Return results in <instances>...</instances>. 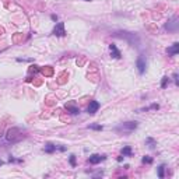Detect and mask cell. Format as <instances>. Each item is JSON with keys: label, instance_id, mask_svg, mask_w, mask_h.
Returning a JSON list of instances; mask_svg holds the SVG:
<instances>
[{"label": "cell", "instance_id": "7402d4cb", "mask_svg": "<svg viewBox=\"0 0 179 179\" xmlns=\"http://www.w3.org/2000/svg\"><path fill=\"white\" fill-rule=\"evenodd\" d=\"M50 18H52L53 21H57V16H55V14H52V16H50Z\"/></svg>", "mask_w": 179, "mask_h": 179}, {"label": "cell", "instance_id": "277c9868", "mask_svg": "<svg viewBox=\"0 0 179 179\" xmlns=\"http://www.w3.org/2000/svg\"><path fill=\"white\" fill-rule=\"evenodd\" d=\"M136 66H137V70H139V73H140V74H144V71H146V67H147V62H146V59H144V56H143V55H140V56L137 57Z\"/></svg>", "mask_w": 179, "mask_h": 179}, {"label": "cell", "instance_id": "5b68a950", "mask_svg": "<svg viewBox=\"0 0 179 179\" xmlns=\"http://www.w3.org/2000/svg\"><path fill=\"white\" fill-rule=\"evenodd\" d=\"M53 35L56 36H65L66 31H65V22H57L56 27L53 28Z\"/></svg>", "mask_w": 179, "mask_h": 179}, {"label": "cell", "instance_id": "d6986e66", "mask_svg": "<svg viewBox=\"0 0 179 179\" xmlns=\"http://www.w3.org/2000/svg\"><path fill=\"white\" fill-rule=\"evenodd\" d=\"M144 164H153V158L151 157H148V155H146V157H143V160H141Z\"/></svg>", "mask_w": 179, "mask_h": 179}, {"label": "cell", "instance_id": "603a6c76", "mask_svg": "<svg viewBox=\"0 0 179 179\" xmlns=\"http://www.w3.org/2000/svg\"><path fill=\"white\" fill-rule=\"evenodd\" d=\"M123 158H125V157H123V155H120V157H118V161H119V162H122V161H123Z\"/></svg>", "mask_w": 179, "mask_h": 179}, {"label": "cell", "instance_id": "ac0fdd59", "mask_svg": "<svg viewBox=\"0 0 179 179\" xmlns=\"http://www.w3.org/2000/svg\"><path fill=\"white\" fill-rule=\"evenodd\" d=\"M168 83H169V79H168L166 76H165V77H162V81H161V88H165Z\"/></svg>", "mask_w": 179, "mask_h": 179}, {"label": "cell", "instance_id": "e0dca14e", "mask_svg": "<svg viewBox=\"0 0 179 179\" xmlns=\"http://www.w3.org/2000/svg\"><path fill=\"white\" fill-rule=\"evenodd\" d=\"M88 129H91V130H102L104 127L101 125H88Z\"/></svg>", "mask_w": 179, "mask_h": 179}, {"label": "cell", "instance_id": "9c48e42d", "mask_svg": "<svg viewBox=\"0 0 179 179\" xmlns=\"http://www.w3.org/2000/svg\"><path fill=\"white\" fill-rule=\"evenodd\" d=\"M18 130H20V129H11V130H9V133H7V140H9V141H11V143L18 141L20 139H18V137H16V133Z\"/></svg>", "mask_w": 179, "mask_h": 179}, {"label": "cell", "instance_id": "44dd1931", "mask_svg": "<svg viewBox=\"0 0 179 179\" xmlns=\"http://www.w3.org/2000/svg\"><path fill=\"white\" fill-rule=\"evenodd\" d=\"M174 80H175V84H178V74L176 73L174 74Z\"/></svg>", "mask_w": 179, "mask_h": 179}, {"label": "cell", "instance_id": "ffe728a7", "mask_svg": "<svg viewBox=\"0 0 179 179\" xmlns=\"http://www.w3.org/2000/svg\"><path fill=\"white\" fill-rule=\"evenodd\" d=\"M70 165L76 166V155H70Z\"/></svg>", "mask_w": 179, "mask_h": 179}, {"label": "cell", "instance_id": "d4e9b609", "mask_svg": "<svg viewBox=\"0 0 179 179\" xmlns=\"http://www.w3.org/2000/svg\"><path fill=\"white\" fill-rule=\"evenodd\" d=\"M1 164H3V162H1V161H0V165H1Z\"/></svg>", "mask_w": 179, "mask_h": 179}, {"label": "cell", "instance_id": "cb8c5ba5", "mask_svg": "<svg viewBox=\"0 0 179 179\" xmlns=\"http://www.w3.org/2000/svg\"><path fill=\"white\" fill-rule=\"evenodd\" d=\"M84 1H91V0H84Z\"/></svg>", "mask_w": 179, "mask_h": 179}, {"label": "cell", "instance_id": "3957f363", "mask_svg": "<svg viewBox=\"0 0 179 179\" xmlns=\"http://www.w3.org/2000/svg\"><path fill=\"white\" fill-rule=\"evenodd\" d=\"M178 25H179V22H178V17L176 16H174L171 20H168V22L165 24V31H168V32H176L178 31Z\"/></svg>", "mask_w": 179, "mask_h": 179}, {"label": "cell", "instance_id": "8fae6325", "mask_svg": "<svg viewBox=\"0 0 179 179\" xmlns=\"http://www.w3.org/2000/svg\"><path fill=\"white\" fill-rule=\"evenodd\" d=\"M131 154H133V151H131V147L126 146L122 148V155L123 157H131Z\"/></svg>", "mask_w": 179, "mask_h": 179}, {"label": "cell", "instance_id": "7a4b0ae2", "mask_svg": "<svg viewBox=\"0 0 179 179\" xmlns=\"http://www.w3.org/2000/svg\"><path fill=\"white\" fill-rule=\"evenodd\" d=\"M137 127H139V123H137V122H125V123L119 125L115 130L120 131V133H131V131L136 130Z\"/></svg>", "mask_w": 179, "mask_h": 179}, {"label": "cell", "instance_id": "7c38bea8", "mask_svg": "<svg viewBox=\"0 0 179 179\" xmlns=\"http://www.w3.org/2000/svg\"><path fill=\"white\" fill-rule=\"evenodd\" d=\"M66 109L70 112L71 115H79L80 114V109L77 106H71V105H66Z\"/></svg>", "mask_w": 179, "mask_h": 179}, {"label": "cell", "instance_id": "ba28073f", "mask_svg": "<svg viewBox=\"0 0 179 179\" xmlns=\"http://www.w3.org/2000/svg\"><path fill=\"white\" fill-rule=\"evenodd\" d=\"M109 50H111V57H114V59H120V50L116 48V45L115 44H111L109 45Z\"/></svg>", "mask_w": 179, "mask_h": 179}, {"label": "cell", "instance_id": "6da1fadb", "mask_svg": "<svg viewBox=\"0 0 179 179\" xmlns=\"http://www.w3.org/2000/svg\"><path fill=\"white\" fill-rule=\"evenodd\" d=\"M115 38H120V39H125L129 42V45L133 46V48H139L140 45V38L133 32H127V31H118V32H114Z\"/></svg>", "mask_w": 179, "mask_h": 179}, {"label": "cell", "instance_id": "9a60e30c", "mask_svg": "<svg viewBox=\"0 0 179 179\" xmlns=\"http://www.w3.org/2000/svg\"><path fill=\"white\" fill-rule=\"evenodd\" d=\"M164 169H165V165H160V166H158V178H161L162 179L164 176H165V175H164Z\"/></svg>", "mask_w": 179, "mask_h": 179}, {"label": "cell", "instance_id": "5bb4252c", "mask_svg": "<svg viewBox=\"0 0 179 179\" xmlns=\"http://www.w3.org/2000/svg\"><path fill=\"white\" fill-rule=\"evenodd\" d=\"M157 109H160V105H158V104H153V105H150V106H147V108H143V109H141V112H148V111H157Z\"/></svg>", "mask_w": 179, "mask_h": 179}, {"label": "cell", "instance_id": "52a82bcc", "mask_svg": "<svg viewBox=\"0 0 179 179\" xmlns=\"http://www.w3.org/2000/svg\"><path fill=\"white\" fill-rule=\"evenodd\" d=\"M98 109H99V102L98 101H91L90 105H88V108H87V112L90 115H94Z\"/></svg>", "mask_w": 179, "mask_h": 179}, {"label": "cell", "instance_id": "2e32d148", "mask_svg": "<svg viewBox=\"0 0 179 179\" xmlns=\"http://www.w3.org/2000/svg\"><path fill=\"white\" fill-rule=\"evenodd\" d=\"M146 141H147V144H148V147H150V148H154V147H155V140H154V139L148 137Z\"/></svg>", "mask_w": 179, "mask_h": 179}, {"label": "cell", "instance_id": "30bf717a", "mask_svg": "<svg viewBox=\"0 0 179 179\" xmlns=\"http://www.w3.org/2000/svg\"><path fill=\"white\" fill-rule=\"evenodd\" d=\"M179 52V44L178 42H175V44H172V46L171 48L166 49V53L168 55H171V56H176Z\"/></svg>", "mask_w": 179, "mask_h": 179}, {"label": "cell", "instance_id": "4fadbf2b", "mask_svg": "<svg viewBox=\"0 0 179 179\" xmlns=\"http://www.w3.org/2000/svg\"><path fill=\"white\" fill-rule=\"evenodd\" d=\"M44 150H45V153H48V154H52V153H55V151H56L57 148H56V146H55V144H50V143H48V144L45 146V148H44Z\"/></svg>", "mask_w": 179, "mask_h": 179}, {"label": "cell", "instance_id": "8992f818", "mask_svg": "<svg viewBox=\"0 0 179 179\" xmlns=\"http://www.w3.org/2000/svg\"><path fill=\"white\" fill-rule=\"evenodd\" d=\"M106 160V155H99V154H92L90 158H88V162L95 165V164H99L101 161H105Z\"/></svg>", "mask_w": 179, "mask_h": 179}]
</instances>
